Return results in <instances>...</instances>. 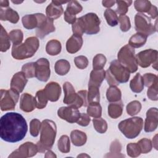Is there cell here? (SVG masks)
I'll use <instances>...</instances> for the list:
<instances>
[{
	"mask_svg": "<svg viewBox=\"0 0 158 158\" xmlns=\"http://www.w3.org/2000/svg\"><path fill=\"white\" fill-rule=\"evenodd\" d=\"M141 109V104L139 101L136 100L129 102L126 107L127 114L131 116H133L138 114L140 112Z\"/></svg>",
	"mask_w": 158,
	"mask_h": 158,
	"instance_id": "42",
	"label": "cell"
},
{
	"mask_svg": "<svg viewBox=\"0 0 158 158\" xmlns=\"http://www.w3.org/2000/svg\"><path fill=\"white\" fill-rule=\"evenodd\" d=\"M9 36L10 41L12 42L13 46L21 44L23 38V32L19 29H15L10 31L9 33Z\"/></svg>",
	"mask_w": 158,
	"mask_h": 158,
	"instance_id": "38",
	"label": "cell"
},
{
	"mask_svg": "<svg viewBox=\"0 0 158 158\" xmlns=\"http://www.w3.org/2000/svg\"><path fill=\"white\" fill-rule=\"evenodd\" d=\"M93 123L94 129L99 133H104L107 131V123L102 118H94L93 120Z\"/></svg>",
	"mask_w": 158,
	"mask_h": 158,
	"instance_id": "39",
	"label": "cell"
},
{
	"mask_svg": "<svg viewBox=\"0 0 158 158\" xmlns=\"http://www.w3.org/2000/svg\"><path fill=\"white\" fill-rule=\"evenodd\" d=\"M70 139L73 145L76 146H81L86 143L87 140V136L83 131L78 130H74L71 131Z\"/></svg>",
	"mask_w": 158,
	"mask_h": 158,
	"instance_id": "27",
	"label": "cell"
},
{
	"mask_svg": "<svg viewBox=\"0 0 158 158\" xmlns=\"http://www.w3.org/2000/svg\"><path fill=\"white\" fill-rule=\"evenodd\" d=\"M74 62L76 67L79 69H84L86 68L88 65V60L87 57L84 56H79L75 57Z\"/></svg>",
	"mask_w": 158,
	"mask_h": 158,
	"instance_id": "53",
	"label": "cell"
},
{
	"mask_svg": "<svg viewBox=\"0 0 158 158\" xmlns=\"http://www.w3.org/2000/svg\"><path fill=\"white\" fill-rule=\"evenodd\" d=\"M39 46V40L36 37H28L24 43L12 46V56L17 60H23L31 57L37 51Z\"/></svg>",
	"mask_w": 158,
	"mask_h": 158,
	"instance_id": "5",
	"label": "cell"
},
{
	"mask_svg": "<svg viewBox=\"0 0 158 158\" xmlns=\"http://www.w3.org/2000/svg\"><path fill=\"white\" fill-rule=\"evenodd\" d=\"M106 77V72L104 69L93 70L89 75L88 86H94L99 88Z\"/></svg>",
	"mask_w": 158,
	"mask_h": 158,
	"instance_id": "25",
	"label": "cell"
},
{
	"mask_svg": "<svg viewBox=\"0 0 158 158\" xmlns=\"http://www.w3.org/2000/svg\"><path fill=\"white\" fill-rule=\"evenodd\" d=\"M0 19L2 21H9L12 23H17L19 20V15L15 10L10 7L0 8Z\"/></svg>",
	"mask_w": 158,
	"mask_h": 158,
	"instance_id": "24",
	"label": "cell"
},
{
	"mask_svg": "<svg viewBox=\"0 0 158 158\" xmlns=\"http://www.w3.org/2000/svg\"><path fill=\"white\" fill-rule=\"evenodd\" d=\"M106 98L108 101L113 102L121 100L122 93L116 86H110L106 91Z\"/></svg>",
	"mask_w": 158,
	"mask_h": 158,
	"instance_id": "33",
	"label": "cell"
},
{
	"mask_svg": "<svg viewBox=\"0 0 158 158\" xmlns=\"http://www.w3.org/2000/svg\"><path fill=\"white\" fill-rule=\"evenodd\" d=\"M123 109V104L121 100L113 102L108 106V115L112 118H117L122 114Z\"/></svg>",
	"mask_w": 158,
	"mask_h": 158,
	"instance_id": "26",
	"label": "cell"
},
{
	"mask_svg": "<svg viewBox=\"0 0 158 158\" xmlns=\"http://www.w3.org/2000/svg\"><path fill=\"white\" fill-rule=\"evenodd\" d=\"M1 35H0V51L1 52L7 51L10 46V40L2 25H1Z\"/></svg>",
	"mask_w": 158,
	"mask_h": 158,
	"instance_id": "34",
	"label": "cell"
},
{
	"mask_svg": "<svg viewBox=\"0 0 158 158\" xmlns=\"http://www.w3.org/2000/svg\"><path fill=\"white\" fill-rule=\"evenodd\" d=\"M82 9V6L77 1H70L68 2L64 15L65 21L68 23L73 24L77 20L76 15L81 12Z\"/></svg>",
	"mask_w": 158,
	"mask_h": 158,
	"instance_id": "15",
	"label": "cell"
},
{
	"mask_svg": "<svg viewBox=\"0 0 158 158\" xmlns=\"http://www.w3.org/2000/svg\"><path fill=\"white\" fill-rule=\"evenodd\" d=\"M127 154L131 157H136L139 156L141 152L138 143H131L127 145Z\"/></svg>",
	"mask_w": 158,
	"mask_h": 158,
	"instance_id": "46",
	"label": "cell"
},
{
	"mask_svg": "<svg viewBox=\"0 0 158 158\" xmlns=\"http://www.w3.org/2000/svg\"><path fill=\"white\" fill-rule=\"evenodd\" d=\"M148 14V15H149L151 16V17L152 19H156L157 17V8L154 6L152 5L151 7V9H149V10L147 12Z\"/></svg>",
	"mask_w": 158,
	"mask_h": 158,
	"instance_id": "55",
	"label": "cell"
},
{
	"mask_svg": "<svg viewBox=\"0 0 158 158\" xmlns=\"http://www.w3.org/2000/svg\"><path fill=\"white\" fill-rule=\"evenodd\" d=\"M87 114L94 118L101 117L102 115V107L99 104H89L87 107Z\"/></svg>",
	"mask_w": 158,
	"mask_h": 158,
	"instance_id": "43",
	"label": "cell"
},
{
	"mask_svg": "<svg viewBox=\"0 0 158 158\" xmlns=\"http://www.w3.org/2000/svg\"><path fill=\"white\" fill-rule=\"evenodd\" d=\"M91 121V118L89 116L85 113H81L80 114V116L78 121L77 122V124L82 126V127H86L89 125V122Z\"/></svg>",
	"mask_w": 158,
	"mask_h": 158,
	"instance_id": "54",
	"label": "cell"
},
{
	"mask_svg": "<svg viewBox=\"0 0 158 158\" xmlns=\"http://www.w3.org/2000/svg\"><path fill=\"white\" fill-rule=\"evenodd\" d=\"M28 130L25 118L17 112H7L0 119L1 138L9 143L22 140Z\"/></svg>",
	"mask_w": 158,
	"mask_h": 158,
	"instance_id": "1",
	"label": "cell"
},
{
	"mask_svg": "<svg viewBox=\"0 0 158 158\" xmlns=\"http://www.w3.org/2000/svg\"><path fill=\"white\" fill-rule=\"evenodd\" d=\"M63 89L64 92V103L69 106L73 105L77 96V93H75L73 85L70 82L66 81L63 85Z\"/></svg>",
	"mask_w": 158,
	"mask_h": 158,
	"instance_id": "23",
	"label": "cell"
},
{
	"mask_svg": "<svg viewBox=\"0 0 158 158\" xmlns=\"http://www.w3.org/2000/svg\"><path fill=\"white\" fill-rule=\"evenodd\" d=\"M19 99V93L12 89H1L0 107L2 111L14 109Z\"/></svg>",
	"mask_w": 158,
	"mask_h": 158,
	"instance_id": "10",
	"label": "cell"
},
{
	"mask_svg": "<svg viewBox=\"0 0 158 158\" xmlns=\"http://www.w3.org/2000/svg\"><path fill=\"white\" fill-rule=\"evenodd\" d=\"M132 2V1H116L115 3H117V7L115 12L120 15H125L128 12V7Z\"/></svg>",
	"mask_w": 158,
	"mask_h": 158,
	"instance_id": "44",
	"label": "cell"
},
{
	"mask_svg": "<svg viewBox=\"0 0 158 158\" xmlns=\"http://www.w3.org/2000/svg\"><path fill=\"white\" fill-rule=\"evenodd\" d=\"M122 145L119 141L117 139L114 140L110 146V154L111 155L109 157H124V155L121 154Z\"/></svg>",
	"mask_w": 158,
	"mask_h": 158,
	"instance_id": "45",
	"label": "cell"
},
{
	"mask_svg": "<svg viewBox=\"0 0 158 158\" xmlns=\"http://www.w3.org/2000/svg\"><path fill=\"white\" fill-rule=\"evenodd\" d=\"M130 72L118 60H112L109 68L106 71V79L109 85L117 86L128 81Z\"/></svg>",
	"mask_w": 158,
	"mask_h": 158,
	"instance_id": "4",
	"label": "cell"
},
{
	"mask_svg": "<svg viewBox=\"0 0 158 158\" xmlns=\"http://www.w3.org/2000/svg\"><path fill=\"white\" fill-rule=\"evenodd\" d=\"M0 6L1 7H8L9 6V1H3L1 0L0 1Z\"/></svg>",
	"mask_w": 158,
	"mask_h": 158,
	"instance_id": "58",
	"label": "cell"
},
{
	"mask_svg": "<svg viewBox=\"0 0 158 158\" xmlns=\"http://www.w3.org/2000/svg\"><path fill=\"white\" fill-rule=\"evenodd\" d=\"M58 149L62 153H68L70 150V139L67 135H62L57 142Z\"/></svg>",
	"mask_w": 158,
	"mask_h": 158,
	"instance_id": "35",
	"label": "cell"
},
{
	"mask_svg": "<svg viewBox=\"0 0 158 158\" xmlns=\"http://www.w3.org/2000/svg\"><path fill=\"white\" fill-rule=\"evenodd\" d=\"M56 155L50 149L48 150L45 154V157H56Z\"/></svg>",
	"mask_w": 158,
	"mask_h": 158,
	"instance_id": "57",
	"label": "cell"
},
{
	"mask_svg": "<svg viewBox=\"0 0 158 158\" xmlns=\"http://www.w3.org/2000/svg\"><path fill=\"white\" fill-rule=\"evenodd\" d=\"M107 59L104 55L102 54H96L93 59V70L103 69Z\"/></svg>",
	"mask_w": 158,
	"mask_h": 158,
	"instance_id": "41",
	"label": "cell"
},
{
	"mask_svg": "<svg viewBox=\"0 0 158 158\" xmlns=\"http://www.w3.org/2000/svg\"><path fill=\"white\" fill-rule=\"evenodd\" d=\"M83 45V38L81 36L73 35L68 39L66 43L67 51L70 54L78 52Z\"/></svg>",
	"mask_w": 158,
	"mask_h": 158,
	"instance_id": "22",
	"label": "cell"
},
{
	"mask_svg": "<svg viewBox=\"0 0 158 158\" xmlns=\"http://www.w3.org/2000/svg\"><path fill=\"white\" fill-rule=\"evenodd\" d=\"M143 78L144 81V85L146 87H149L151 85L158 83L157 76L151 73H146L143 75Z\"/></svg>",
	"mask_w": 158,
	"mask_h": 158,
	"instance_id": "51",
	"label": "cell"
},
{
	"mask_svg": "<svg viewBox=\"0 0 158 158\" xmlns=\"http://www.w3.org/2000/svg\"><path fill=\"white\" fill-rule=\"evenodd\" d=\"M56 30V28L54 25L53 20L46 17V19L41 23L38 28H36V36L42 39L49 33H52Z\"/></svg>",
	"mask_w": 158,
	"mask_h": 158,
	"instance_id": "21",
	"label": "cell"
},
{
	"mask_svg": "<svg viewBox=\"0 0 158 158\" xmlns=\"http://www.w3.org/2000/svg\"><path fill=\"white\" fill-rule=\"evenodd\" d=\"M38 152L36 144L32 142L27 141L20 145L17 149L13 151L8 157H30L35 156Z\"/></svg>",
	"mask_w": 158,
	"mask_h": 158,
	"instance_id": "12",
	"label": "cell"
},
{
	"mask_svg": "<svg viewBox=\"0 0 158 158\" xmlns=\"http://www.w3.org/2000/svg\"><path fill=\"white\" fill-rule=\"evenodd\" d=\"M143 127V120L139 117H133L121 121L118 128L123 135L128 139L137 137Z\"/></svg>",
	"mask_w": 158,
	"mask_h": 158,
	"instance_id": "6",
	"label": "cell"
},
{
	"mask_svg": "<svg viewBox=\"0 0 158 158\" xmlns=\"http://www.w3.org/2000/svg\"><path fill=\"white\" fill-rule=\"evenodd\" d=\"M157 22L153 24L150 17L143 13H137L135 16V30L147 36L157 31Z\"/></svg>",
	"mask_w": 158,
	"mask_h": 158,
	"instance_id": "8",
	"label": "cell"
},
{
	"mask_svg": "<svg viewBox=\"0 0 158 158\" xmlns=\"http://www.w3.org/2000/svg\"><path fill=\"white\" fill-rule=\"evenodd\" d=\"M12 2L15 4H20V3L22 2V1H12Z\"/></svg>",
	"mask_w": 158,
	"mask_h": 158,
	"instance_id": "61",
	"label": "cell"
},
{
	"mask_svg": "<svg viewBox=\"0 0 158 158\" xmlns=\"http://www.w3.org/2000/svg\"><path fill=\"white\" fill-rule=\"evenodd\" d=\"M65 1H52L46 9V17L52 19L53 20L58 19L63 13L62 4L67 3Z\"/></svg>",
	"mask_w": 158,
	"mask_h": 158,
	"instance_id": "17",
	"label": "cell"
},
{
	"mask_svg": "<svg viewBox=\"0 0 158 158\" xmlns=\"http://www.w3.org/2000/svg\"><path fill=\"white\" fill-rule=\"evenodd\" d=\"M70 64L69 62L65 59H60L57 60L54 65L55 72L60 76L66 75L70 70Z\"/></svg>",
	"mask_w": 158,
	"mask_h": 158,
	"instance_id": "32",
	"label": "cell"
},
{
	"mask_svg": "<svg viewBox=\"0 0 158 158\" xmlns=\"http://www.w3.org/2000/svg\"><path fill=\"white\" fill-rule=\"evenodd\" d=\"M62 49L61 43L57 40L49 41L46 46V51L50 56H56L59 54Z\"/></svg>",
	"mask_w": 158,
	"mask_h": 158,
	"instance_id": "31",
	"label": "cell"
},
{
	"mask_svg": "<svg viewBox=\"0 0 158 158\" xmlns=\"http://www.w3.org/2000/svg\"><path fill=\"white\" fill-rule=\"evenodd\" d=\"M118 61L123 65L130 73H134L138 70L135 49L129 44L123 46L118 52Z\"/></svg>",
	"mask_w": 158,
	"mask_h": 158,
	"instance_id": "7",
	"label": "cell"
},
{
	"mask_svg": "<svg viewBox=\"0 0 158 158\" xmlns=\"http://www.w3.org/2000/svg\"><path fill=\"white\" fill-rule=\"evenodd\" d=\"M36 107L35 98L29 93L22 94L20 100V108L25 112H30Z\"/></svg>",
	"mask_w": 158,
	"mask_h": 158,
	"instance_id": "20",
	"label": "cell"
},
{
	"mask_svg": "<svg viewBox=\"0 0 158 158\" xmlns=\"http://www.w3.org/2000/svg\"><path fill=\"white\" fill-rule=\"evenodd\" d=\"M57 115L61 119L66 120L70 123H73L79 119L80 113L78 108L73 106H69L60 107L57 110Z\"/></svg>",
	"mask_w": 158,
	"mask_h": 158,
	"instance_id": "13",
	"label": "cell"
},
{
	"mask_svg": "<svg viewBox=\"0 0 158 158\" xmlns=\"http://www.w3.org/2000/svg\"><path fill=\"white\" fill-rule=\"evenodd\" d=\"M135 57L137 64L141 67L146 68L152 64V67L156 70H157L158 52L157 50L149 49L142 51L138 53Z\"/></svg>",
	"mask_w": 158,
	"mask_h": 158,
	"instance_id": "9",
	"label": "cell"
},
{
	"mask_svg": "<svg viewBox=\"0 0 158 158\" xmlns=\"http://www.w3.org/2000/svg\"><path fill=\"white\" fill-rule=\"evenodd\" d=\"M35 77L43 82H46L50 77V64L46 58H40L35 62Z\"/></svg>",
	"mask_w": 158,
	"mask_h": 158,
	"instance_id": "11",
	"label": "cell"
},
{
	"mask_svg": "<svg viewBox=\"0 0 158 158\" xmlns=\"http://www.w3.org/2000/svg\"><path fill=\"white\" fill-rule=\"evenodd\" d=\"M88 105L99 104L100 94L98 87L94 86H88V91L87 93Z\"/></svg>",
	"mask_w": 158,
	"mask_h": 158,
	"instance_id": "30",
	"label": "cell"
},
{
	"mask_svg": "<svg viewBox=\"0 0 158 158\" xmlns=\"http://www.w3.org/2000/svg\"><path fill=\"white\" fill-rule=\"evenodd\" d=\"M81 156H86V157H89V156H88V155H86V154H80V155H78L77 157H81Z\"/></svg>",
	"mask_w": 158,
	"mask_h": 158,
	"instance_id": "60",
	"label": "cell"
},
{
	"mask_svg": "<svg viewBox=\"0 0 158 158\" xmlns=\"http://www.w3.org/2000/svg\"><path fill=\"white\" fill-rule=\"evenodd\" d=\"M100 23L101 20L95 13H88L77 19L72 24L73 33L81 36L84 33L87 35L96 34L100 30Z\"/></svg>",
	"mask_w": 158,
	"mask_h": 158,
	"instance_id": "2",
	"label": "cell"
},
{
	"mask_svg": "<svg viewBox=\"0 0 158 158\" xmlns=\"http://www.w3.org/2000/svg\"><path fill=\"white\" fill-rule=\"evenodd\" d=\"M118 20L120 23V28L122 31L126 32L128 31L131 28V23L130 20V18L125 15H120L118 17Z\"/></svg>",
	"mask_w": 158,
	"mask_h": 158,
	"instance_id": "50",
	"label": "cell"
},
{
	"mask_svg": "<svg viewBox=\"0 0 158 158\" xmlns=\"http://www.w3.org/2000/svg\"><path fill=\"white\" fill-rule=\"evenodd\" d=\"M44 93L48 99L51 102L57 101L61 94V88L59 83L51 81L48 83L43 89Z\"/></svg>",
	"mask_w": 158,
	"mask_h": 158,
	"instance_id": "18",
	"label": "cell"
},
{
	"mask_svg": "<svg viewBox=\"0 0 158 158\" xmlns=\"http://www.w3.org/2000/svg\"><path fill=\"white\" fill-rule=\"evenodd\" d=\"M104 15L109 25L114 27L118 24V17L117 13L114 10L111 9H107L104 11Z\"/></svg>",
	"mask_w": 158,
	"mask_h": 158,
	"instance_id": "36",
	"label": "cell"
},
{
	"mask_svg": "<svg viewBox=\"0 0 158 158\" xmlns=\"http://www.w3.org/2000/svg\"><path fill=\"white\" fill-rule=\"evenodd\" d=\"M130 88L131 90L136 93H141L144 89V81L143 77L139 73H138L130 82Z\"/></svg>",
	"mask_w": 158,
	"mask_h": 158,
	"instance_id": "29",
	"label": "cell"
},
{
	"mask_svg": "<svg viewBox=\"0 0 158 158\" xmlns=\"http://www.w3.org/2000/svg\"><path fill=\"white\" fill-rule=\"evenodd\" d=\"M115 3V1H102V6L105 7H107V9H109V7L113 6Z\"/></svg>",
	"mask_w": 158,
	"mask_h": 158,
	"instance_id": "56",
	"label": "cell"
},
{
	"mask_svg": "<svg viewBox=\"0 0 158 158\" xmlns=\"http://www.w3.org/2000/svg\"><path fill=\"white\" fill-rule=\"evenodd\" d=\"M141 149V154H146L149 152L152 148L151 141L148 138H143L137 142Z\"/></svg>",
	"mask_w": 158,
	"mask_h": 158,
	"instance_id": "48",
	"label": "cell"
},
{
	"mask_svg": "<svg viewBox=\"0 0 158 158\" xmlns=\"http://www.w3.org/2000/svg\"><path fill=\"white\" fill-rule=\"evenodd\" d=\"M158 83H155L149 87L147 91L148 98L152 101H157L158 97Z\"/></svg>",
	"mask_w": 158,
	"mask_h": 158,
	"instance_id": "52",
	"label": "cell"
},
{
	"mask_svg": "<svg viewBox=\"0 0 158 158\" xmlns=\"http://www.w3.org/2000/svg\"><path fill=\"white\" fill-rule=\"evenodd\" d=\"M27 81V78L22 71L17 72L13 75L11 79L10 88L19 93H22Z\"/></svg>",
	"mask_w": 158,
	"mask_h": 158,
	"instance_id": "19",
	"label": "cell"
},
{
	"mask_svg": "<svg viewBox=\"0 0 158 158\" xmlns=\"http://www.w3.org/2000/svg\"><path fill=\"white\" fill-rule=\"evenodd\" d=\"M154 140H155V141L152 139V143H153V146H154V148H155V149H157V135L154 136Z\"/></svg>",
	"mask_w": 158,
	"mask_h": 158,
	"instance_id": "59",
	"label": "cell"
},
{
	"mask_svg": "<svg viewBox=\"0 0 158 158\" xmlns=\"http://www.w3.org/2000/svg\"><path fill=\"white\" fill-rule=\"evenodd\" d=\"M46 18V17L41 13L27 14L22 17V22L24 28L28 30H32L38 28Z\"/></svg>",
	"mask_w": 158,
	"mask_h": 158,
	"instance_id": "14",
	"label": "cell"
},
{
	"mask_svg": "<svg viewBox=\"0 0 158 158\" xmlns=\"http://www.w3.org/2000/svg\"><path fill=\"white\" fill-rule=\"evenodd\" d=\"M40 132V139L36 146L38 152L43 153L50 149L54 143L57 133L56 123L49 119L43 120Z\"/></svg>",
	"mask_w": 158,
	"mask_h": 158,
	"instance_id": "3",
	"label": "cell"
},
{
	"mask_svg": "<svg viewBox=\"0 0 158 158\" xmlns=\"http://www.w3.org/2000/svg\"><path fill=\"white\" fill-rule=\"evenodd\" d=\"M35 62H28L22 67V71L25 73L27 78L35 77Z\"/></svg>",
	"mask_w": 158,
	"mask_h": 158,
	"instance_id": "47",
	"label": "cell"
},
{
	"mask_svg": "<svg viewBox=\"0 0 158 158\" xmlns=\"http://www.w3.org/2000/svg\"><path fill=\"white\" fill-rule=\"evenodd\" d=\"M147 37L146 35L137 32L131 36L128 41V44L133 48H140L144 46L146 43Z\"/></svg>",
	"mask_w": 158,
	"mask_h": 158,
	"instance_id": "28",
	"label": "cell"
},
{
	"mask_svg": "<svg viewBox=\"0 0 158 158\" xmlns=\"http://www.w3.org/2000/svg\"><path fill=\"white\" fill-rule=\"evenodd\" d=\"M35 98L36 103V107L38 109H41L44 108L46 106L48 99L43 89L38 91L36 93Z\"/></svg>",
	"mask_w": 158,
	"mask_h": 158,
	"instance_id": "37",
	"label": "cell"
},
{
	"mask_svg": "<svg viewBox=\"0 0 158 158\" xmlns=\"http://www.w3.org/2000/svg\"><path fill=\"white\" fill-rule=\"evenodd\" d=\"M41 126V123L37 118H34L30 123V133L33 137H36L39 135Z\"/></svg>",
	"mask_w": 158,
	"mask_h": 158,
	"instance_id": "49",
	"label": "cell"
},
{
	"mask_svg": "<svg viewBox=\"0 0 158 158\" xmlns=\"http://www.w3.org/2000/svg\"><path fill=\"white\" fill-rule=\"evenodd\" d=\"M158 124V110L156 107H151L146 112L144 130L146 132H152L156 130Z\"/></svg>",
	"mask_w": 158,
	"mask_h": 158,
	"instance_id": "16",
	"label": "cell"
},
{
	"mask_svg": "<svg viewBox=\"0 0 158 158\" xmlns=\"http://www.w3.org/2000/svg\"><path fill=\"white\" fill-rule=\"evenodd\" d=\"M151 6L152 4L149 1L136 0L134 2L135 8L139 13L148 12L151 9Z\"/></svg>",
	"mask_w": 158,
	"mask_h": 158,
	"instance_id": "40",
	"label": "cell"
}]
</instances>
